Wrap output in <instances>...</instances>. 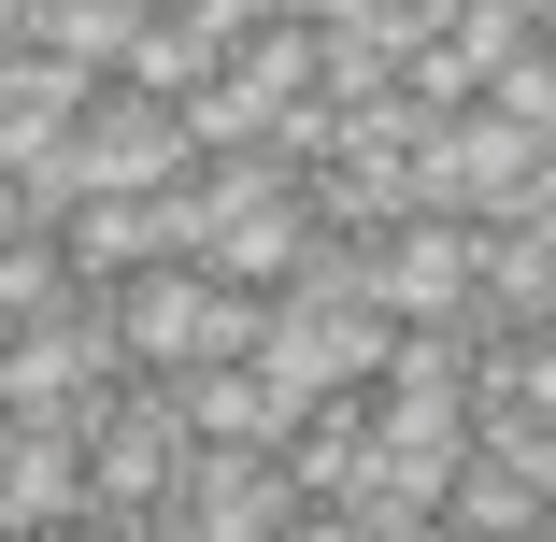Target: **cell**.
<instances>
[{"label":"cell","instance_id":"9a60e30c","mask_svg":"<svg viewBox=\"0 0 556 542\" xmlns=\"http://www.w3.org/2000/svg\"><path fill=\"white\" fill-rule=\"evenodd\" d=\"M257 15H286V29H314V15H328V0H257Z\"/></svg>","mask_w":556,"mask_h":542},{"label":"cell","instance_id":"8992f818","mask_svg":"<svg viewBox=\"0 0 556 542\" xmlns=\"http://www.w3.org/2000/svg\"><path fill=\"white\" fill-rule=\"evenodd\" d=\"M86 100H100V72L43 58V43H0V172H29V157H58V143L86 129Z\"/></svg>","mask_w":556,"mask_h":542},{"label":"cell","instance_id":"6da1fadb","mask_svg":"<svg viewBox=\"0 0 556 542\" xmlns=\"http://www.w3.org/2000/svg\"><path fill=\"white\" fill-rule=\"evenodd\" d=\"M257 329H271V300L257 286H229L214 257H172V272H129V371H229V357H257Z\"/></svg>","mask_w":556,"mask_h":542},{"label":"cell","instance_id":"8fae6325","mask_svg":"<svg viewBox=\"0 0 556 542\" xmlns=\"http://www.w3.org/2000/svg\"><path fill=\"white\" fill-rule=\"evenodd\" d=\"M442 43H457V58H471V72L500 86V72H514V58L542 43V15H528V0H442Z\"/></svg>","mask_w":556,"mask_h":542},{"label":"cell","instance_id":"5bb4252c","mask_svg":"<svg viewBox=\"0 0 556 542\" xmlns=\"http://www.w3.org/2000/svg\"><path fill=\"white\" fill-rule=\"evenodd\" d=\"M58 542H143V514H86V528H58Z\"/></svg>","mask_w":556,"mask_h":542},{"label":"cell","instance_id":"52a82bcc","mask_svg":"<svg viewBox=\"0 0 556 542\" xmlns=\"http://www.w3.org/2000/svg\"><path fill=\"white\" fill-rule=\"evenodd\" d=\"M186 414H200V443H300V414H314V386H286L271 357H229V371H186Z\"/></svg>","mask_w":556,"mask_h":542},{"label":"cell","instance_id":"3957f363","mask_svg":"<svg viewBox=\"0 0 556 542\" xmlns=\"http://www.w3.org/2000/svg\"><path fill=\"white\" fill-rule=\"evenodd\" d=\"M72 172H86V200H157V186L200 172V129H186V100H157V86H100L86 129H72Z\"/></svg>","mask_w":556,"mask_h":542},{"label":"cell","instance_id":"2e32d148","mask_svg":"<svg viewBox=\"0 0 556 542\" xmlns=\"http://www.w3.org/2000/svg\"><path fill=\"white\" fill-rule=\"evenodd\" d=\"M528 15H542V29H556V0H528Z\"/></svg>","mask_w":556,"mask_h":542},{"label":"cell","instance_id":"277c9868","mask_svg":"<svg viewBox=\"0 0 556 542\" xmlns=\"http://www.w3.org/2000/svg\"><path fill=\"white\" fill-rule=\"evenodd\" d=\"M100 514V471H86V428L72 414H0V542H58Z\"/></svg>","mask_w":556,"mask_h":542},{"label":"cell","instance_id":"5b68a950","mask_svg":"<svg viewBox=\"0 0 556 542\" xmlns=\"http://www.w3.org/2000/svg\"><path fill=\"white\" fill-rule=\"evenodd\" d=\"M442 43V0H328L314 15V58H328V100H400L414 86V58Z\"/></svg>","mask_w":556,"mask_h":542},{"label":"cell","instance_id":"30bf717a","mask_svg":"<svg viewBox=\"0 0 556 542\" xmlns=\"http://www.w3.org/2000/svg\"><path fill=\"white\" fill-rule=\"evenodd\" d=\"M58 243H72V272H115L129 286V272H172V214L157 200H86Z\"/></svg>","mask_w":556,"mask_h":542},{"label":"cell","instance_id":"4fadbf2b","mask_svg":"<svg viewBox=\"0 0 556 542\" xmlns=\"http://www.w3.org/2000/svg\"><path fill=\"white\" fill-rule=\"evenodd\" d=\"M500 100H514V115H528V129L556 143V29H542V43H528V58L500 72Z\"/></svg>","mask_w":556,"mask_h":542},{"label":"cell","instance_id":"7a4b0ae2","mask_svg":"<svg viewBox=\"0 0 556 542\" xmlns=\"http://www.w3.org/2000/svg\"><path fill=\"white\" fill-rule=\"evenodd\" d=\"M371 300L400 314V329H471V300H485V214H400V229L371 243Z\"/></svg>","mask_w":556,"mask_h":542},{"label":"cell","instance_id":"ba28073f","mask_svg":"<svg viewBox=\"0 0 556 542\" xmlns=\"http://www.w3.org/2000/svg\"><path fill=\"white\" fill-rule=\"evenodd\" d=\"M371 443H386V414H371V386H328V400L300 414V443H286V471H300L314 500H357V486H371Z\"/></svg>","mask_w":556,"mask_h":542},{"label":"cell","instance_id":"e0dca14e","mask_svg":"<svg viewBox=\"0 0 556 542\" xmlns=\"http://www.w3.org/2000/svg\"><path fill=\"white\" fill-rule=\"evenodd\" d=\"M428 542H471V528H428Z\"/></svg>","mask_w":556,"mask_h":542},{"label":"cell","instance_id":"7c38bea8","mask_svg":"<svg viewBox=\"0 0 556 542\" xmlns=\"http://www.w3.org/2000/svg\"><path fill=\"white\" fill-rule=\"evenodd\" d=\"M72 300V243H0V329H43Z\"/></svg>","mask_w":556,"mask_h":542},{"label":"cell","instance_id":"9c48e42d","mask_svg":"<svg viewBox=\"0 0 556 542\" xmlns=\"http://www.w3.org/2000/svg\"><path fill=\"white\" fill-rule=\"evenodd\" d=\"M542 514H556V486L514 471V457H485V443H471L457 500H442V528H471V542H542Z\"/></svg>","mask_w":556,"mask_h":542}]
</instances>
